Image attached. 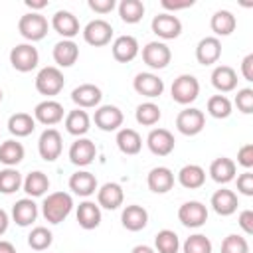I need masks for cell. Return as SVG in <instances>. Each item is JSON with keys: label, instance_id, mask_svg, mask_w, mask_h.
<instances>
[{"label": "cell", "instance_id": "53", "mask_svg": "<svg viewBox=\"0 0 253 253\" xmlns=\"http://www.w3.org/2000/svg\"><path fill=\"white\" fill-rule=\"evenodd\" d=\"M26 6H28L32 12H38V10H42V8L47 6V0H26Z\"/></svg>", "mask_w": 253, "mask_h": 253}, {"label": "cell", "instance_id": "36", "mask_svg": "<svg viewBox=\"0 0 253 253\" xmlns=\"http://www.w3.org/2000/svg\"><path fill=\"white\" fill-rule=\"evenodd\" d=\"M235 26H237V20H235V16L229 10H217V12H213V16L210 20V28L215 34V38L217 36H229V34H233Z\"/></svg>", "mask_w": 253, "mask_h": 253}, {"label": "cell", "instance_id": "21", "mask_svg": "<svg viewBox=\"0 0 253 253\" xmlns=\"http://www.w3.org/2000/svg\"><path fill=\"white\" fill-rule=\"evenodd\" d=\"M210 206L211 210L217 213V215H231L237 211V206H239V200H237V194L227 190V188H221L217 192H213L211 200H210Z\"/></svg>", "mask_w": 253, "mask_h": 253}, {"label": "cell", "instance_id": "7", "mask_svg": "<svg viewBox=\"0 0 253 253\" xmlns=\"http://www.w3.org/2000/svg\"><path fill=\"white\" fill-rule=\"evenodd\" d=\"M63 150V138L57 128H45L38 138V152L45 162H53L61 156Z\"/></svg>", "mask_w": 253, "mask_h": 253}, {"label": "cell", "instance_id": "29", "mask_svg": "<svg viewBox=\"0 0 253 253\" xmlns=\"http://www.w3.org/2000/svg\"><path fill=\"white\" fill-rule=\"evenodd\" d=\"M115 142H117L119 150L123 154H126V156H134L142 148V138L134 128H119Z\"/></svg>", "mask_w": 253, "mask_h": 253}, {"label": "cell", "instance_id": "11", "mask_svg": "<svg viewBox=\"0 0 253 253\" xmlns=\"http://www.w3.org/2000/svg\"><path fill=\"white\" fill-rule=\"evenodd\" d=\"M150 28L160 40H174L182 34L180 18L174 16V14H168V12H162V14L154 16L152 22H150Z\"/></svg>", "mask_w": 253, "mask_h": 253}, {"label": "cell", "instance_id": "42", "mask_svg": "<svg viewBox=\"0 0 253 253\" xmlns=\"http://www.w3.org/2000/svg\"><path fill=\"white\" fill-rule=\"evenodd\" d=\"M51 243H53V235H51V231H49L47 227H43V225L34 227V229L30 231V235H28V245H30L34 251H45V249H49Z\"/></svg>", "mask_w": 253, "mask_h": 253}, {"label": "cell", "instance_id": "12", "mask_svg": "<svg viewBox=\"0 0 253 253\" xmlns=\"http://www.w3.org/2000/svg\"><path fill=\"white\" fill-rule=\"evenodd\" d=\"M172 59V51L164 42H148L142 47V61L150 69H164Z\"/></svg>", "mask_w": 253, "mask_h": 253}, {"label": "cell", "instance_id": "19", "mask_svg": "<svg viewBox=\"0 0 253 253\" xmlns=\"http://www.w3.org/2000/svg\"><path fill=\"white\" fill-rule=\"evenodd\" d=\"M101 99H103V93L93 83H83V85H79V87H75L71 91V101L77 105V109H93V107H99Z\"/></svg>", "mask_w": 253, "mask_h": 253}, {"label": "cell", "instance_id": "5", "mask_svg": "<svg viewBox=\"0 0 253 253\" xmlns=\"http://www.w3.org/2000/svg\"><path fill=\"white\" fill-rule=\"evenodd\" d=\"M10 63L20 73H28V71L36 69L40 63L38 47H34L32 43H16L10 49Z\"/></svg>", "mask_w": 253, "mask_h": 253}, {"label": "cell", "instance_id": "14", "mask_svg": "<svg viewBox=\"0 0 253 253\" xmlns=\"http://www.w3.org/2000/svg\"><path fill=\"white\" fill-rule=\"evenodd\" d=\"M146 146L154 156H168L174 150L176 140L168 128H152L146 136Z\"/></svg>", "mask_w": 253, "mask_h": 253}, {"label": "cell", "instance_id": "33", "mask_svg": "<svg viewBox=\"0 0 253 253\" xmlns=\"http://www.w3.org/2000/svg\"><path fill=\"white\" fill-rule=\"evenodd\" d=\"M77 223L83 229H95L101 223V208L95 202H81L77 206Z\"/></svg>", "mask_w": 253, "mask_h": 253}, {"label": "cell", "instance_id": "52", "mask_svg": "<svg viewBox=\"0 0 253 253\" xmlns=\"http://www.w3.org/2000/svg\"><path fill=\"white\" fill-rule=\"evenodd\" d=\"M241 75L245 81H253V53H247L241 61Z\"/></svg>", "mask_w": 253, "mask_h": 253}, {"label": "cell", "instance_id": "40", "mask_svg": "<svg viewBox=\"0 0 253 253\" xmlns=\"http://www.w3.org/2000/svg\"><path fill=\"white\" fill-rule=\"evenodd\" d=\"M160 117H162L160 107L154 105L152 101L140 103V105L136 107V111H134V119H136V123L142 125V126H152V125H156V123L160 121Z\"/></svg>", "mask_w": 253, "mask_h": 253}, {"label": "cell", "instance_id": "3", "mask_svg": "<svg viewBox=\"0 0 253 253\" xmlns=\"http://www.w3.org/2000/svg\"><path fill=\"white\" fill-rule=\"evenodd\" d=\"M63 85H65V77L61 73V69L55 67V65L42 67L38 71V75H36V89H38V93L45 95L47 99L55 97L57 93H61Z\"/></svg>", "mask_w": 253, "mask_h": 253}, {"label": "cell", "instance_id": "18", "mask_svg": "<svg viewBox=\"0 0 253 253\" xmlns=\"http://www.w3.org/2000/svg\"><path fill=\"white\" fill-rule=\"evenodd\" d=\"M51 28L59 36H63V40H71V38H75L79 34V20L69 10H57L51 16Z\"/></svg>", "mask_w": 253, "mask_h": 253}, {"label": "cell", "instance_id": "49", "mask_svg": "<svg viewBox=\"0 0 253 253\" xmlns=\"http://www.w3.org/2000/svg\"><path fill=\"white\" fill-rule=\"evenodd\" d=\"M87 4H89V8H91L95 14H109V12H113V8L117 6L115 0H89Z\"/></svg>", "mask_w": 253, "mask_h": 253}, {"label": "cell", "instance_id": "8", "mask_svg": "<svg viewBox=\"0 0 253 253\" xmlns=\"http://www.w3.org/2000/svg\"><path fill=\"white\" fill-rule=\"evenodd\" d=\"M111 38H113V26L103 18H95L83 28V40L93 47L107 45Z\"/></svg>", "mask_w": 253, "mask_h": 253}, {"label": "cell", "instance_id": "41", "mask_svg": "<svg viewBox=\"0 0 253 253\" xmlns=\"http://www.w3.org/2000/svg\"><path fill=\"white\" fill-rule=\"evenodd\" d=\"M22 184H24V178L16 168L0 170V192L2 194H6V196L14 194V192H18L22 188Z\"/></svg>", "mask_w": 253, "mask_h": 253}, {"label": "cell", "instance_id": "30", "mask_svg": "<svg viewBox=\"0 0 253 253\" xmlns=\"http://www.w3.org/2000/svg\"><path fill=\"white\" fill-rule=\"evenodd\" d=\"M235 170H237L235 162L227 156H219L210 164V176L217 184H229L235 178Z\"/></svg>", "mask_w": 253, "mask_h": 253}, {"label": "cell", "instance_id": "48", "mask_svg": "<svg viewBox=\"0 0 253 253\" xmlns=\"http://www.w3.org/2000/svg\"><path fill=\"white\" fill-rule=\"evenodd\" d=\"M237 164H241L245 170L253 166V144H243L237 150Z\"/></svg>", "mask_w": 253, "mask_h": 253}, {"label": "cell", "instance_id": "55", "mask_svg": "<svg viewBox=\"0 0 253 253\" xmlns=\"http://www.w3.org/2000/svg\"><path fill=\"white\" fill-rule=\"evenodd\" d=\"M130 253H156V251H154L150 245H144V243H142V245H134V247L130 249Z\"/></svg>", "mask_w": 253, "mask_h": 253}, {"label": "cell", "instance_id": "31", "mask_svg": "<svg viewBox=\"0 0 253 253\" xmlns=\"http://www.w3.org/2000/svg\"><path fill=\"white\" fill-rule=\"evenodd\" d=\"M211 85L219 91V93H229L237 87V73L233 67L229 65H217L211 71Z\"/></svg>", "mask_w": 253, "mask_h": 253}, {"label": "cell", "instance_id": "32", "mask_svg": "<svg viewBox=\"0 0 253 253\" xmlns=\"http://www.w3.org/2000/svg\"><path fill=\"white\" fill-rule=\"evenodd\" d=\"M178 182L180 186H184L186 190H196L202 188L206 182V170L200 164H186L180 168L178 172Z\"/></svg>", "mask_w": 253, "mask_h": 253}, {"label": "cell", "instance_id": "13", "mask_svg": "<svg viewBox=\"0 0 253 253\" xmlns=\"http://www.w3.org/2000/svg\"><path fill=\"white\" fill-rule=\"evenodd\" d=\"M63 115H65V109L59 101H53V99H45L42 103H38L34 107V119L36 123H42L45 126H53L57 123L63 121Z\"/></svg>", "mask_w": 253, "mask_h": 253}, {"label": "cell", "instance_id": "16", "mask_svg": "<svg viewBox=\"0 0 253 253\" xmlns=\"http://www.w3.org/2000/svg\"><path fill=\"white\" fill-rule=\"evenodd\" d=\"M97 156V146L91 138H77L71 146H69V160L75 166H89Z\"/></svg>", "mask_w": 253, "mask_h": 253}, {"label": "cell", "instance_id": "43", "mask_svg": "<svg viewBox=\"0 0 253 253\" xmlns=\"http://www.w3.org/2000/svg\"><path fill=\"white\" fill-rule=\"evenodd\" d=\"M231 101L225 95H213L208 99V113L213 119H227L231 115Z\"/></svg>", "mask_w": 253, "mask_h": 253}, {"label": "cell", "instance_id": "45", "mask_svg": "<svg viewBox=\"0 0 253 253\" xmlns=\"http://www.w3.org/2000/svg\"><path fill=\"white\" fill-rule=\"evenodd\" d=\"M221 253H249V243L243 235H227L221 241Z\"/></svg>", "mask_w": 253, "mask_h": 253}, {"label": "cell", "instance_id": "39", "mask_svg": "<svg viewBox=\"0 0 253 253\" xmlns=\"http://www.w3.org/2000/svg\"><path fill=\"white\" fill-rule=\"evenodd\" d=\"M119 16L125 24H136L144 16V4L140 0H121Z\"/></svg>", "mask_w": 253, "mask_h": 253}, {"label": "cell", "instance_id": "10", "mask_svg": "<svg viewBox=\"0 0 253 253\" xmlns=\"http://www.w3.org/2000/svg\"><path fill=\"white\" fill-rule=\"evenodd\" d=\"M123 121H125V115L117 105H101V107L95 109V115H93L95 126L105 130V132L119 130Z\"/></svg>", "mask_w": 253, "mask_h": 253}, {"label": "cell", "instance_id": "20", "mask_svg": "<svg viewBox=\"0 0 253 253\" xmlns=\"http://www.w3.org/2000/svg\"><path fill=\"white\" fill-rule=\"evenodd\" d=\"M125 202V192L117 182H107L97 190V206L105 210H119Z\"/></svg>", "mask_w": 253, "mask_h": 253}, {"label": "cell", "instance_id": "54", "mask_svg": "<svg viewBox=\"0 0 253 253\" xmlns=\"http://www.w3.org/2000/svg\"><path fill=\"white\" fill-rule=\"evenodd\" d=\"M8 225H10V217H8V213L0 208V235H4V233H6Z\"/></svg>", "mask_w": 253, "mask_h": 253}, {"label": "cell", "instance_id": "6", "mask_svg": "<svg viewBox=\"0 0 253 253\" xmlns=\"http://www.w3.org/2000/svg\"><path fill=\"white\" fill-rule=\"evenodd\" d=\"M204 125H206V115H204V111H200L196 107H186L176 117V128L184 136L200 134L204 130Z\"/></svg>", "mask_w": 253, "mask_h": 253}, {"label": "cell", "instance_id": "26", "mask_svg": "<svg viewBox=\"0 0 253 253\" xmlns=\"http://www.w3.org/2000/svg\"><path fill=\"white\" fill-rule=\"evenodd\" d=\"M121 223H123V227L128 229V231H140V229H144L146 223H148V211H146L142 206H138V204H130V206H126V208L123 210V213H121Z\"/></svg>", "mask_w": 253, "mask_h": 253}, {"label": "cell", "instance_id": "25", "mask_svg": "<svg viewBox=\"0 0 253 253\" xmlns=\"http://www.w3.org/2000/svg\"><path fill=\"white\" fill-rule=\"evenodd\" d=\"M12 219L20 227H28L38 219V204L32 198H22L12 206Z\"/></svg>", "mask_w": 253, "mask_h": 253}, {"label": "cell", "instance_id": "51", "mask_svg": "<svg viewBox=\"0 0 253 253\" xmlns=\"http://www.w3.org/2000/svg\"><path fill=\"white\" fill-rule=\"evenodd\" d=\"M164 10H168V14L176 12V10H186L190 6H194V0H182V2H176V0H162L160 2Z\"/></svg>", "mask_w": 253, "mask_h": 253}, {"label": "cell", "instance_id": "57", "mask_svg": "<svg viewBox=\"0 0 253 253\" xmlns=\"http://www.w3.org/2000/svg\"><path fill=\"white\" fill-rule=\"evenodd\" d=\"M0 101H2V89H0Z\"/></svg>", "mask_w": 253, "mask_h": 253}, {"label": "cell", "instance_id": "37", "mask_svg": "<svg viewBox=\"0 0 253 253\" xmlns=\"http://www.w3.org/2000/svg\"><path fill=\"white\" fill-rule=\"evenodd\" d=\"M36 128V119L28 113H16L8 119V130L16 136V138H24L30 136Z\"/></svg>", "mask_w": 253, "mask_h": 253}, {"label": "cell", "instance_id": "24", "mask_svg": "<svg viewBox=\"0 0 253 253\" xmlns=\"http://www.w3.org/2000/svg\"><path fill=\"white\" fill-rule=\"evenodd\" d=\"M69 190L81 198H89L97 192V178L87 170H77L69 176Z\"/></svg>", "mask_w": 253, "mask_h": 253}, {"label": "cell", "instance_id": "15", "mask_svg": "<svg viewBox=\"0 0 253 253\" xmlns=\"http://www.w3.org/2000/svg\"><path fill=\"white\" fill-rule=\"evenodd\" d=\"M132 87L138 95L146 99H156L164 91V81L154 73H136V77L132 79Z\"/></svg>", "mask_w": 253, "mask_h": 253}, {"label": "cell", "instance_id": "28", "mask_svg": "<svg viewBox=\"0 0 253 253\" xmlns=\"http://www.w3.org/2000/svg\"><path fill=\"white\" fill-rule=\"evenodd\" d=\"M91 128V119L87 115V111L83 109H73L65 115V130L77 138L85 136Z\"/></svg>", "mask_w": 253, "mask_h": 253}, {"label": "cell", "instance_id": "1", "mask_svg": "<svg viewBox=\"0 0 253 253\" xmlns=\"http://www.w3.org/2000/svg\"><path fill=\"white\" fill-rule=\"evenodd\" d=\"M73 210V198L67 192H51L45 196L42 204V215L45 217L47 223H61Z\"/></svg>", "mask_w": 253, "mask_h": 253}, {"label": "cell", "instance_id": "34", "mask_svg": "<svg viewBox=\"0 0 253 253\" xmlns=\"http://www.w3.org/2000/svg\"><path fill=\"white\" fill-rule=\"evenodd\" d=\"M24 144L10 138V140H4L0 144V162L6 166V168H14L16 164H20L24 160Z\"/></svg>", "mask_w": 253, "mask_h": 253}, {"label": "cell", "instance_id": "4", "mask_svg": "<svg viewBox=\"0 0 253 253\" xmlns=\"http://www.w3.org/2000/svg\"><path fill=\"white\" fill-rule=\"evenodd\" d=\"M170 93H172V99L178 105H190L200 95V81L194 75H190V73L178 75L174 79L172 87H170Z\"/></svg>", "mask_w": 253, "mask_h": 253}, {"label": "cell", "instance_id": "38", "mask_svg": "<svg viewBox=\"0 0 253 253\" xmlns=\"http://www.w3.org/2000/svg\"><path fill=\"white\" fill-rule=\"evenodd\" d=\"M180 237L172 229H160L154 235V251L156 253H178Z\"/></svg>", "mask_w": 253, "mask_h": 253}, {"label": "cell", "instance_id": "23", "mask_svg": "<svg viewBox=\"0 0 253 253\" xmlns=\"http://www.w3.org/2000/svg\"><path fill=\"white\" fill-rule=\"evenodd\" d=\"M146 184L154 194H166L174 186V172L166 166H156L148 172Z\"/></svg>", "mask_w": 253, "mask_h": 253}, {"label": "cell", "instance_id": "50", "mask_svg": "<svg viewBox=\"0 0 253 253\" xmlns=\"http://www.w3.org/2000/svg\"><path fill=\"white\" fill-rule=\"evenodd\" d=\"M237 223L245 235H251L253 233V210H243L237 217Z\"/></svg>", "mask_w": 253, "mask_h": 253}, {"label": "cell", "instance_id": "22", "mask_svg": "<svg viewBox=\"0 0 253 253\" xmlns=\"http://www.w3.org/2000/svg\"><path fill=\"white\" fill-rule=\"evenodd\" d=\"M113 57L121 63H128L138 55V42L134 36H119L111 45Z\"/></svg>", "mask_w": 253, "mask_h": 253}, {"label": "cell", "instance_id": "35", "mask_svg": "<svg viewBox=\"0 0 253 253\" xmlns=\"http://www.w3.org/2000/svg\"><path fill=\"white\" fill-rule=\"evenodd\" d=\"M22 188L30 198H40L49 190V178L42 170H34L24 178Z\"/></svg>", "mask_w": 253, "mask_h": 253}, {"label": "cell", "instance_id": "47", "mask_svg": "<svg viewBox=\"0 0 253 253\" xmlns=\"http://www.w3.org/2000/svg\"><path fill=\"white\" fill-rule=\"evenodd\" d=\"M237 192L243 196H253V172L245 170L237 176Z\"/></svg>", "mask_w": 253, "mask_h": 253}, {"label": "cell", "instance_id": "44", "mask_svg": "<svg viewBox=\"0 0 253 253\" xmlns=\"http://www.w3.org/2000/svg\"><path fill=\"white\" fill-rule=\"evenodd\" d=\"M211 241L204 233H194L182 243L184 253H211Z\"/></svg>", "mask_w": 253, "mask_h": 253}, {"label": "cell", "instance_id": "27", "mask_svg": "<svg viewBox=\"0 0 253 253\" xmlns=\"http://www.w3.org/2000/svg\"><path fill=\"white\" fill-rule=\"evenodd\" d=\"M79 59V45L73 40H61L53 45V61L57 67H71Z\"/></svg>", "mask_w": 253, "mask_h": 253}, {"label": "cell", "instance_id": "17", "mask_svg": "<svg viewBox=\"0 0 253 253\" xmlns=\"http://www.w3.org/2000/svg\"><path fill=\"white\" fill-rule=\"evenodd\" d=\"M221 57V42L215 36H206L196 45V59L202 65H213Z\"/></svg>", "mask_w": 253, "mask_h": 253}, {"label": "cell", "instance_id": "9", "mask_svg": "<svg viewBox=\"0 0 253 253\" xmlns=\"http://www.w3.org/2000/svg\"><path fill=\"white\" fill-rule=\"evenodd\" d=\"M178 219L182 225L186 227H202L206 221H208V208L198 202V200H190V202H184L180 208H178Z\"/></svg>", "mask_w": 253, "mask_h": 253}, {"label": "cell", "instance_id": "46", "mask_svg": "<svg viewBox=\"0 0 253 253\" xmlns=\"http://www.w3.org/2000/svg\"><path fill=\"white\" fill-rule=\"evenodd\" d=\"M235 107L243 115H251L253 113V89H249V87L239 89L235 95Z\"/></svg>", "mask_w": 253, "mask_h": 253}, {"label": "cell", "instance_id": "56", "mask_svg": "<svg viewBox=\"0 0 253 253\" xmlns=\"http://www.w3.org/2000/svg\"><path fill=\"white\" fill-rule=\"evenodd\" d=\"M0 253H16V247H14L10 241L0 239Z\"/></svg>", "mask_w": 253, "mask_h": 253}, {"label": "cell", "instance_id": "2", "mask_svg": "<svg viewBox=\"0 0 253 253\" xmlns=\"http://www.w3.org/2000/svg\"><path fill=\"white\" fill-rule=\"evenodd\" d=\"M47 30H49V24H47V18L42 16L40 12H28L24 14L20 20H18V32L24 40H28L30 43L32 42H40L47 36Z\"/></svg>", "mask_w": 253, "mask_h": 253}]
</instances>
